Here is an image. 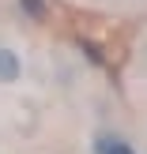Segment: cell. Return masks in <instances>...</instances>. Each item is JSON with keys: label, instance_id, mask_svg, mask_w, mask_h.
<instances>
[{"label": "cell", "instance_id": "1", "mask_svg": "<svg viewBox=\"0 0 147 154\" xmlns=\"http://www.w3.org/2000/svg\"><path fill=\"white\" fill-rule=\"evenodd\" d=\"M91 150H94V154H136L125 139H121V135H110V132L94 135V147H91Z\"/></svg>", "mask_w": 147, "mask_h": 154}, {"label": "cell", "instance_id": "2", "mask_svg": "<svg viewBox=\"0 0 147 154\" xmlns=\"http://www.w3.org/2000/svg\"><path fill=\"white\" fill-rule=\"evenodd\" d=\"M19 72H23V64H19V53H15V49H8V45H0V83H11V79H19Z\"/></svg>", "mask_w": 147, "mask_h": 154}, {"label": "cell", "instance_id": "3", "mask_svg": "<svg viewBox=\"0 0 147 154\" xmlns=\"http://www.w3.org/2000/svg\"><path fill=\"white\" fill-rule=\"evenodd\" d=\"M19 11L27 15V19H45V15H49V4H45V0H19Z\"/></svg>", "mask_w": 147, "mask_h": 154}, {"label": "cell", "instance_id": "4", "mask_svg": "<svg viewBox=\"0 0 147 154\" xmlns=\"http://www.w3.org/2000/svg\"><path fill=\"white\" fill-rule=\"evenodd\" d=\"M79 49L87 53V60H91V64H102V53H98V49H94L91 42H79Z\"/></svg>", "mask_w": 147, "mask_h": 154}]
</instances>
